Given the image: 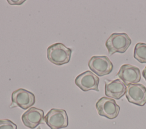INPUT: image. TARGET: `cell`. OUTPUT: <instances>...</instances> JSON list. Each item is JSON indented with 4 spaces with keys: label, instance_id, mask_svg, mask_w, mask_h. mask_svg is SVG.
Instances as JSON below:
<instances>
[{
    "label": "cell",
    "instance_id": "6da1fadb",
    "mask_svg": "<svg viewBox=\"0 0 146 129\" xmlns=\"http://www.w3.org/2000/svg\"><path fill=\"white\" fill-rule=\"evenodd\" d=\"M72 50L61 43H56L47 49V59L56 65H62L68 63L71 57Z\"/></svg>",
    "mask_w": 146,
    "mask_h": 129
},
{
    "label": "cell",
    "instance_id": "7a4b0ae2",
    "mask_svg": "<svg viewBox=\"0 0 146 129\" xmlns=\"http://www.w3.org/2000/svg\"><path fill=\"white\" fill-rule=\"evenodd\" d=\"M131 43V39L126 33L115 32L110 36L105 45L110 56H111L115 53H124Z\"/></svg>",
    "mask_w": 146,
    "mask_h": 129
},
{
    "label": "cell",
    "instance_id": "3957f363",
    "mask_svg": "<svg viewBox=\"0 0 146 129\" xmlns=\"http://www.w3.org/2000/svg\"><path fill=\"white\" fill-rule=\"evenodd\" d=\"M35 97L30 91L23 88L14 90L11 94V103L10 108L19 107L23 110H26L34 105Z\"/></svg>",
    "mask_w": 146,
    "mask_h": 129
},
{
    "label": "cell",
    "instance_id": "277c9868",
    "mask_svg": "<svg viewBox=\"0 0 146 129\" xmlns=\"http://www.w3.org/2000/svg\"><path fill=\"white\" fill-rule=\"evenodd\" d=\"M95 107L99 115L109 119L116 118L120 111V106L115 99L106 97L100 98L96 103Z\"/></svg>",
    "mask_w": 146,
    "mask_h": 129
},
{
    "label": "cell",
    "instance_id": "5b68a950",
    "mask_svg": "<svg viewBox=\"0 0 146 129\" xmlns=\"http://www.w3.org/2000/svg\"><path fill=\"white\" fill-rule=\"evenodd\" d=\"M44 122L51 129H60L67 127L68 119L66 110L51 109L44 116Z\"/></svg>",
    "mask_w": 146,
    "mask_h": 129
},
{
    "label": "cell",
    "instance_id": "8992f818",
    "mask_svg": "<svg viewBox=\"0 0 146 129\" xmlns=\"http://www.w3.org/2000/svg\"><path fill=\"white\" fill-rule=\"evenodd\" d=\"M88 65L91 71L100 77L110 74L113 67L112 62L106 56H92Z\"/></svg>",
    "mask_w": 146,
    "mask_h": 129
},
{
    "label": "cell",
    "instance_id": "52a82bcc",
    "mask_svg": "<svg viewBox=\"0 0 146 129\" xmlns=\"http://www.w3.org/2000/svg\"><path fill=\"white\" fill-rule=\"evenodd\" d=\"M99 78L90 70H86L79 74L75 79V85L84 91L91 90L99 91Z\"/></svg>",
    "mask_w": 146,
    "mask_h": 129
},
{
    "label": "cell",
    "instance_id": "ba28073f",
    "mask_svg": "<svg viewBox=\"0 0 146 129\" xmlns=\"http://www.w3.org/2000/svg\"><path fill=\"white\" fill-rule=\"evenodd\" d=\"M125 97L129 103L143 106L146 103V87L141 84H130L127 88Z\"/></svg>",
    "mask_w": 146,
    "mask_h": 129
},
{
    "label": "cell",
    "instance_id": "9c48e42d",
    "mask_svg": "<svg viewBox=\"0 0 146 129\" xmlns=\"http://www.w3.org/2000/svg\"><path fill=\"white\" fill-rule=\"evenodd\" d=\"M117 76L127 86L137 84L141 80V73L139 68L128 64L120 66Z\"/></svg>",
    "mask_w": 146,
    "mask_h": 129
},
{
    "label": "cell",
    "instance_id": "30bf717a",
    "mask_svg": "<svg viewBox=\"0 0 146 129\" xmlns=\"http://www.w3.org/2000/svg\"><path fill=\"white\" fill-rule=\"evenodd\" d=\"M21 119L23 124L31 129L45 122L43 110L35 107H31L26 111L22 114Z\"/></svg>",
    "mask_w": 146,
    "mask_h": 129
},
{
    "label": "cell",
    "instance_id": "8fae6325",
    "mask_svg": "<svg viewBox=\"0 0 146 129\" xmlns=\"http://www.w3.org/2000/svg\"><path fill=\"white\" fill-rule=\"evenodd\" d=\"M104 86V93L109 98L119 99L124 94L127 90V86L120 79L110 80L106 79Z\"/></svg>",
    "mask_w": 146,
    "mask_h": 129
},
{
    "label": "cell",
    "instance_id": "7c38bea8",
    "mask_svg": "<svg viewBox=\"0 0 146 129\" xmlns=\"http://www.w3.org/2000/svg\"><path fill=\"white\" fill-rule=\"evenodd\" d=\"M133 57L140 63H146V43H137L135 45Z\"/></svg>",
    "mask_w": 146,
    "mask_h": 129
},
{
    "label": "cell",
    "instance_id": "4fadbf2b",
    "mask_svg": "<svg viewBox=\"0 0 146 129\" xmlns=\"http://www.w3.org/2000/svg\"><path fill=\"white\" fill-rule=\"evenodd\" d=\"M0 129H17V126L8 119H0Z\"/></svg>",
    "mask_w": 146,
    "mask_h": 129
},
{
    "label": "cell",
    "instance_id": "5bb4252c",
    "mask_svg": "<svg viewBox=\"0 0 146 129\" xmlns=\"http://www.w3.org/2000/svg\"><path fill=\"white\" fill-rule=\"evenodd\" d=\"M142 74H143V77L144 78V79L146 81V66H145V68H144V69L142 72Z\"/></svg>",
    "mask_w": 146,
    "mask_h": 129
},
{
    "label": "cell",
    "instance_id": "9a60e30c",
    "mask_svg": "<svg viewBox=\"0 0 146 129\" xmlns=\"http://www.w3.org/2000/svg\"><path fill=\"white\" fill-rule=\"evenodd\" d=\"M36 129H41V128H40V127H39L38 128H36Z\"/></svg>",
    "mask_w": 146,
    "mask_h": 129
}]
</instances>
